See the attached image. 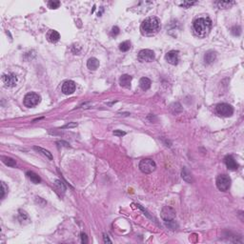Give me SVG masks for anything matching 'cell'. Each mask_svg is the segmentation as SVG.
I'll list each match as a JSON object with an SVG mask.
<instances>
[{
  "instance_id": "14",
  "label": "cell",
  "mask_w": 244,
  "mask_h": 244,
  "mask_svg": "<svg viewBox=\"0 0 244 244\" xmlns=\"http://www.w3.org/2000/svg\"><path fill=\"white\" fill-rule=\"evenodd\" d=\"M131 82H132V77L129 76V74H123L119 78V84L124 88H130Z\"/></svg>"
},
{
  "instance_id": "7",
  "label": "cell",
  "mask_w": 244,
  "mask_h": 244,
  "mask_svg": "<svg viewBox=\"0 0 244 244\" xmlns=\"http://www.w3.org/2000/svg\"><path fill=\"white\" fill-rule=\"evenodd\" d=\"M137 58L141 62H152L155 59V52L149 49L141 50L138 52Z\"/></svg>"
},
{
  "instance_id": "4",
  "label": "cell",
  "mask_w": 244,
  "mask_h": 244,
  "mask_svg": "<svg viewBox=\"0 0 244 244\" xmlns=\"http://www.w3.org/2000/svg\"><path fill=\"white\" fill-rule=\"evenodd\" d=\"M217 186L218 190L222 192H226L229 190L231 186V178L227 175H220L217 178Z\"/></svg>"
},
{
  "instance_id": "11",
  "label": "cell",
  "mask_w": 244,
  "mask_h": 244,
  "mask_svg": "<svg viewBox=\"0 0 244 244\" xmlns=\"http://www.w3.org/2000/svg\"><path fill=\"white\" fill-rule=\"evenodd\" d=\"M76 91V83L72 80H68L62 85V92L65 95H72Z\"/></svg>"
},
{
  "instance_id": "29",
  "label": "cell",
  "mask_w": 244,
  "mask_h": 244,
  "mask_svg": "<svg viewBox=\"0 0 244 244\" xmlns=\"http://www.w3.org/2000/svg\"><path fill=\"white\" fill-rule=\"evenodd\" d=\"M197 2H190V1H183V3H181V7L183 8H190L191 6L195 5Z\"/></svg>"
},
{
  "instance_id": "20",
  "label": "cell",
  "mask_w": 244,
  "mask_h": 244,
  "mask_svg": "<svg viewBox=\"0 0 244 244\" xmlns=\"http://www.w3.org/2000/svg\"><path fill=\"white\" fill-rule=\"evenodd\" d=\"M216 4L220 9H227V8H230L232 5H234L235 2L234 1H218V2H216Z\"/></svg>"
},
{
  "instance_id": "27",
  "label": "cell",
  "mask_w": 244,
  "mask_h": 244,
  "mask_svg": "<svg viewBox=\"0 0 244 244\" xmlns=\"http://www.w3.org/2000/svg\"><path fill=\"white\" fill-rule=\"evenodd\" d=\"M7 192H8V187L4 182H1V198H4Z\"/></svg>"
},
{
  "instance_id": "5",
  "label": "cell",
  "mask_w": 244,
  "mask_h": 244,
  "mask_svg": "<svg viewBox=\"0 0 244 244\" xmlns=\"http://www.w3.org/2000/svg\"><path fill=\"white\" fill-rule=\"evenodd\" d=\"M216 111H217V114L224 117H231L234 112V109L231 105L227 104V103H221L217 105L216 107Z\"/></svg>"
},
{
  "instance_id": "18",
  "label": "cell",
  "mask_w": 244,
  "mask_h": 244,
  "mask_svg": "<svg viewBox=\"0 0 244 244\" xmlns=\"http://www.w3.org/2000/svg\"><path fill=\"white\" fill-rule=\"evenodd\" d=\"M151 80H150L149 78L147 77H142L139 81V86L140 88L143 90V91H147L150 89V87H151Z\"/></svg>"
},
{
  "instance_id": "6",
  "label": "cell",
  "mask_w": 244,
  "mask_h": 244,
  "mask_svg": "<svg viewBox=\"0 0 244 244\" xmlns=\"http://www.w3.org/2000/svg\"><path fill=\"white\" fill-rule=\"evenodd\" d=\"M40 100H41V97H40V96L37 95V93H35V92H29V93H27V95L25 96V97H24V105L26 107L32 108V107L36 106L37 104L40 102Z\"/></svg>"
},
{
  "instance_id": "33",
  "label": "cell",
  "mask_w": 244,
  "mask_h": 244,
  "mask_svg": "<svg viewBox=\"0 0 244 244\" xmlns=\"http://www.w3.org/2000/svg\"><path fill=\"white\" fill-rule=\"evenodd\" d=\"M77 123H70V124H67V125L63 126L62 128H63V129H66V128H72V127H77Z\"/></svg>"
},
{
  "instance_id": "16",
  "label": "cell",
  "mask_w": 244,
  "mask_h": 244,
  "mask_svg": "<svg viewBox=\"0 0 244 244\" xmlns=\"http://www.w3.org/2000/svg\"><path fill=\"white\" fill-rule=\"evenodd\" d=\"M87 67H88V69L92 70V71L97 70V69L99 67V61H98V59H97L96 57L90 58V59L88 60V62H87Z\"/></svg>"
},
{
  "instance_id": "30",
  "label": "cell",
  "mask_w": 244,
  "mask_h": 244,
  "mask_svg": "<svg viewBox=\"0 0 244 244\" xmlns=\"http://www.w3.org/2000/svg\"><path fill=\"white\" fill-rule=\"evenodd\" d=\"M118 33H119V29H118V27H117V26L112 27V31H111V35H112V36H117Z\"/></svg>"
},
{
  "instance_id": "1",
  "label": "cell",
  "mask_w": 244,
  "mask_h": 244,
  "mask_svg": "<svg viewBox=\"0 0 244 244\" xmlns=\"http://www.w3.org/2000/svg\"><path fill=\"white\" fill-rule=\"evenodd\" d=\"M212 29V20L208 16L198 17L193 23V31L198 37L207 36Z\"/></svg>"
},
{
  "instance_id": "17",
  "label": "cell",
  "mask_w": 244,
  "mask_h": 244,
  "mask_svg": "<svg viewBox=\"0 0 244 244\" xmlns=\"http://www.w3.org/2000/svg\"><path fill=\"white\" fill-rule=\"evenodd\" d=\"M181 177H182V178H183L185 181H187V182H189V183L193 182L192 174L190 173V171H189L187 168H183V170H182V172H181Z\"/></svg>"
},
{
  "instance_id": "15",
  "label": "cell",
  "mask_w": 244,
  "mask_h": 244,
  "mask_svg": "<svg viewBox=\"0 0 244 244\" xmlns=\"http://www.w3.org/2000/svg\"><path fill=\"white\" fill-rule=\"evenodd\" d=\"M217 54L214 51H208L204 55V62L206 64H211L216 60Z\"/></svg>"
},
{
  "instance_id": "31",
  "label": "cell",
  "mask_w": 244,
  "mask_h": 244,
  "mask_svg": "<svg viewBox=\"0 0 244 244\" xmlns=\"http://www.w3.org/2000/svg\"><path fill=\"white\" fill-rule=\"evenodd\" d=\"M114 135L117 136V137H122V136H125L126 133H125V132H122V131L117 130V131H115V132H114Z\"/></svg>"
},
{
  "instance_id": "8",
  "label": "cell",
  "mask_w": 244,
  "mask_h": 244,
  "mask_svg": "<svg viewBox=\"0 0 244 244\" xmlns=\"http://www.w3.org/2000/svg\"><path fill=\"white\" fill-rule=\"evenodd\" d=\"M161 217L165 221V223L173 221L176 218V211L170 206H165L161 210Z\"/></svg>"
},
{
  "instance_id": "12",
  "label": "cell",
  "mask_w": 244,
  "mask_h": 244,
  "mask_svg": "<svg viewBox=\"0 0 244 244\" xmlns=\"http://www.w3.org/2000/svg\"><path fill=\"white\" fill-rule=\"evenodd\" d=\"M60 38V34L58 32H56L54 30H50L47 32V39L51 42V43H55L57 42Z\"/></svg>"
},
{
  "instance_id": "23",
  "label": "cell",
  "mask_w": 244,
  "mask_h": 244,
  "mask_svg": "<svg viewBox=\"0 0 244 244\" xmlns=\"http://www.w3.org/2000/svg\"><path fill=\"white\" fill-rule=\"evenodd\" d=\"M170 111L173 112V114H178V112H180L182 111L181 105H180L179 103H174V104L171 105Z\"/></svg>"
},
{
  "instance_id": "9",
  "label": "cell",
  "mask_w": 244,
  "mask_h": 244,
  "mask_svg": "<svg viewBox=\"0 0 244 244\" xmlns=\"http://www.w3.org/2000/svg\"><path fill=\"white\" fill-rule=\"evenodd\" d=\"M2 81L6 87L12 88V87L15 86V84L17 83V77L13 73H7V74H3Z\"/></svg>"
},
{
  "instance_id": "22",
  "label": "cell",
  "mask_w": 244,
  "mask_h": 244,
  "mask_svg": "<svg viewBox=\"0 0 244 244\" xmlns=\"http://www.w3.org/2000/svg\"><path fill=\"white\" fill-rule=\"evenodd\" d=\"M1 159H2V161H3V163L4 164H6L7 166H10V167H14L15 165H16V163H15V160H13L12 158H11V157H1Z\"/></svg>"
},
{
  "instance_id": "10",
  "label": "cell",
  "mask_w": 244,
  "mask_h": 244,
  "mask_svg": "<svg viewBox=\"0 0 244 244\" xmlns=\"http://www.w3.org/2000/svg\"><path fill=\"white\" fill-rule=\"evenodd\" d=\"M165 59L166 61H168V63H170L172 65H177L178 63V52L177 51H170L169 52L166 53L165 55Z\"/></svg>"
},
{
  "instance_id": "13",
  "label": "cell",
  "mask_w": 244,
  "mask_h": 244,
  "mask_svg": "<svg viewBox=\"0 0 244 244\" xmlns=\"http://www.w3.org/2000/svg\"><path fill=\"white\" fill-rule=\"evenodd\" d=\"M224 161H225L226 166L228 167V169H230V170H237V169L238 168V164L236 162L234 157H231V156H227L226 157H225Z\"/></svg>"
},
{
  "instance_id": "24",
  "label": "cell",
  "mask_w": 244,
  "mask_h": 244,
  "mask_svg": "<svg viewBox=\"0 0 244 244\" xmlns=\"http://www.w3.org/2000/svg\"><path fill=\"white\" fill-rule=\"evenodd\" d=\"M131 48V42L130 41H124L119 45V50L121 52H127Z\"/></svg>"
},
{
  "instance_id": "3",
  "label": "cell",
  "mask_w": 244,
  "mask_h": 244,
  "mask_svg": "<svg viewBox=\"0 0 244 244\" xmlns=\"http://www.w3.org/2000/svg\"><path fill=\"white\" fill-rule=\"evenodd\" d=\"M157 168L156 162L153 159L146 158L140 161L139 163V169L140 171L144 174H151L153 173Z\"/></svg>"
},
{
  "instance_id": "21",
  "label": "cell",
  "mask_w": 244,
  "mask_h": 244,
  "mask_svg": "<svg viewBox=\"0 0 244 244\" xmlns=\"http://www.w3.org/2000/svg\"><path fill=\"white\" fill-rule=\"evenodd\" d=\"M33 148H34V150H36V151H38L39 153H41L42 155H44L46 157H48L49 159H52V154H51L49 151H47V150H45V149H43V148H41V147H37V146H35V147H33Z\"/></svg>"
},
{
  "instance_id": "26",
  "label": "cell",
  "mask_w": 244,
  "mask_h": 244,
  "mask_svg": "<svg viewBox=\"0 0 244 244\" xmlns=\"http://www.w3.org/2000/svg\"><path fill=\"white\" fill-rule=\"evenodd\" d=\"M48 6H49V8L50 9H57V8H59V6H60V2L59 1H49L48 2Z\"/></svg>"
},
{
  "instance_id": "34",
  "label": "cell",
  "mask_w": 244,
  "mask_h": 244,
  "mask_svg": "<svg viewBox=\"0 0 244 244\" xmlns=\"http://www.w3.org/2000/svg\"><path fill=\"white\" fill-rule=\"evenodd\" d=\"M103 239H104V242H105V243H112V240L109 238V237H108L106 234L103 235Z\"/></svg>"
},
{
  "instance_id": "2",
  "label": "cell",
  "mask_w": 244,
  "mask_h": 244,
  "mask_svg": "<svg viewBox=\"0 0 244 244\" xmlns=\"http://www.w3.org/2000/svg\"><path fill=\"white\" fill-rule=\"evenodd\" d=\"M160 20L156 16L148 17L142 22L140 31L145 36H153L160 31Z\"/></svg>"
},
{
  "instance_id": "19",
  "label": "cell",
  "mask_w": 244,
  "mask_h": 244,
  "mask_svg": "<svg viewBox=\"0 0 244 244\" xmlns=\"http://www.w3.org/2000/svg\"><path fill=\"white\" fill-rule=\"evenodd\" d=\"M26 176L28 177V178H29L32 182H33V183H35V184H38V183L41 181L40 177L37 175V174L33 173V172H27Z\"/></svg>"
},
{
  "instance_id": "32",
  "label": "cell",
  "mask_w": 244,
  "mask_h": 244,
  "mask_svg": "<svg viewBox=\"0 0 244 244\" xmlns=\"http://www.w3.org/2000/svg\"><path fill=\"white\" fill-rule=\"evenodd\" d=\"M80 236H81V241H82V243H87V242H88V237H87V235H86V234H84V233H82Z\"/></svg>"
},
{
  "instance_id": "25",
  "label": "cell",
  "mask_w": 244,
  "mask_h": 244,
  "mask_svg": "<svg viewBox=\"0 0 244 244\" xmlns=\"http://www.w3.org/2000/svg\"><path fill=\"white\" fill-rule=\"evenodd\" d=\"M54 185H55V187H56V189H57L58 191H62L63 193L66 191V187H65V185H64V183L63 182H61L60 180H55V183H54Z\"/></svg>"
},
{
  "instance_id": "28",
  "label": "cell",
  "mask_w": 244,
  "mask_h": 244,
  "mask_svg": "<svg viewBox=\"0 0 244 244\" xmlns=\"http://www.w3.org/2000/svg\"><path fill=\"white\" fill-rule=\"evenodd\" d=\"M232 32H233L234 35L239 36L240 33H241V28H240L239 26H235V27H233V29H232Z\"/></svg>"
}]
</instances>
